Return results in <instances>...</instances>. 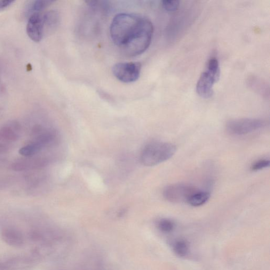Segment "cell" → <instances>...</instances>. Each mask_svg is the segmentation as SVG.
<instances>
[{"mask_svg":"<svg viewBox=\"0 0 270 270\" xmlns=\"http://www.w3.org/2000/svg\"><path fill=\"white\" fill-rule=\"evenodd\" d=\"M153 33L152 22L133 13L117 14L110 28L113 43L125 55L131 57L137 56L148 48Z\"/></svg>","mask_w":270,"mask_h":270,"instance_id":"obj_1","label":"cell"},{"mask_svg":"<svg viewBox=\"0 0 270 270\" xmlns=\"http://www.w3.org/2000/svg\"><path fill=\"white\" fill-rule=\"evenodd\" d=\"M176 152V146L171 143L161 141L150 142L141 151L140 162L146 166H155L169 160Z\"/></svg>","mask_w":270,"mask_h":270,"instance_id":"obj_2","label":"cell"},{"mask_svg":"<svg viewBox=\"0 0 270 270\" xmlns=\"http://www.w3.org/2000/svg\"><path fill=\"white\" fill-rule=\"evenodd\" d=\"M220 68L218 60L211 58L208 63L207 68L200 76L196 85V92L203 98H211L213 94V87L219 81Z\"/></svg>","mask_w":270,"mask_h":270,"instance_id":"obj_3","label":"cell"},{"mask_svg":"<svg viewBox=\"0 0 270 270\" xmlns=\"http://www.w3.org/2000/svg\"><path fill=\"white\" fill-rule=\"evenodd\" d=\"M265 124L264 121L259 119H235L227 123L226 130L230 134L241 136L263 129Z\"/></svg>","mask_w":270,"mask_h":270,"instance_id":"obj_4","label":"cell"},{"mask_svg":"<svg viewBox=\"0 0 270 270\" xmlns=\"http://www.w3.org/2000/svg\"><path fill=\"white\" fill-rule=\"evenodd\" d=\"M198 190L188 184H174L165 188L163 196L166 200L172 203H188L190 197Z\"/></svg>","mask_w":270,"mask_h":270,"instance_id":"obj_5","label":"cell"},{"mask_svg":"<svg viewBox=\"0 0 270 270\" xmlns=\"http://www.w3.org/2000/svg\"><path fill=\"white\" fill-rule=\"evenodd\" d=\"M141 69V65L139 62H120L113 67V73L119 81L125 83H131L138 80Z\"/></svg>","mask_w":270,"mask_h":270,"instance_id":"obj_6","label":"cell"},{"mask_svg":"<svg viewBox=\"0 0 270 270\" xmlns=\"http://www.w3.org/2000/svg\"><path fill=\"white\" fill-rule=\"evenodd\" d=\"M27 34L30 39L39 43L44 37L45 29L43 16L41 13L34 14L28 18L26 28Z\"/></svg>","mask_w":270,"mask_h":270,"instance_id":"obj_7","label":"cell"},{"mask_svg":"<svg viewBox=\"0 0 270 270\" xmlns=\"http://www.w3.org/2000/svg\"><path fill=\"white\" fill-rule=\"evenodd\" d=\"M3 241L8 245L20 248L25 244V237L19 229L12 227L4 228L1 232Z\"/></svg>","mask_w":270,"mask_h":270,"instance_id":"obj_8","label":"cell"},{"mask_svg":"<svg viewBox=\"0 0 270 270\" xmlns=\"http://www.w3.org/2000/svg\"><path fill=\"white\" fill-rule=\"evenodd\" d=\"M248 85L253 90L264 98H269V87L261 79L256 76H251L248 79Z\"/></svg>","mask_w":270,"mask_h":270,"instance_id":"obj_9","label":"cell"},{"mask_svg":"<svg viewBox=\"0 0 270 270\" xmlns=\"http://www.w3.org/2000/svg\"><path fill=\"white\" fill-rule=\"evenodd\" d=\"M53 2L54 1L50 0H37V1H30L26 5L24 13L29 18L31 15L41 13Z\"/></svg>","mask_w":270,"mask_h":270,"instance_id":"obj_10","label":"cell"},{"mask_svg":"<svg viewBox=\"0 0 270 270\" xmlns=\"http://www.w3.org/2000/svg\"><path fill=\"white\" fill-rule=\"evenodd\" d=\"M211 195L209 193L199 190L190 197L188 203L194 207H198L207 203Z\"/></svg>","mask_w":270,"mask_h":270,"instance_id":"obj_11","label":"cell"},{"mask_svg":"<svg viewBox=\"0 0 270 270\" xmlns=\"http://www.w3.org/2000/svg\"><path fill=\"white\" fill-rule=\"evenodd\" d=\"M173 249L175 253L181 258L187 257L189 253L190 248L188 242L185 240H178L173 244Z\"/></svg>","mask_w":270,"mask_h":270,"instance_id":"obj_12","label":"cell"},{"mask_svg":"<svg viewBox=\"0 0 270 270\" xmlns=\"http://www.w3.org/2000/svg\"><path fill=\"white\" fill-rule=\"evenodd\" d=\"M44 29L53 28L58 25L59 20V14L55 11L46 12L43 16Z\"/></svg>","mask_w":270,"mask_h":270,"instance_id":"obj_13","label":"cell"},{"mask_svg":"<svg viewBox=\"0 0 270 270\" xmlns=\"http://www.w3.org/2000/svg\"><path fill=\"white\" fill-rule=\"evenodd\" d=\"M157 227L161 232L165 233H169L173 231V229L175 228V224L174 222L170 219H163L158 221Z\"/></svg>","mask_w":270,"mask_h":270,"instance_id":"obj_14","label":"cell"},{"mask_svg":"<svg viewBox=\"0 0 270 270\" xmlns=\"http://www.w3.org/2000/svg\"><path fill=\"white\" fill-rule=\"evenodd\" d=\"M41 148L40 144H31L21 148L19 150V153L24 156H31L35 155L39 152Z\"/></svg>","mask_w":270,"mask_h":270,"instance_id":"obj_15","label":"cell"},{"mask_svg":"<svg viewBox=\"0 0 270 270\" xmlns=\"http://www.w3.org/2000/svg\"><path fill=\"white\" fill-rule=\"evenodd\" d=\"M162 5L164 9L169 12H174L178 10L180 2L178 0H172V1H163Z\"/></svg>","mask_w":270,"mask_h":270,"instance_id":"obj_16","label":"cell"},{"mask_svg":"<svg viewBox=\"0 0 270 270\" xmlns=\"http://www.w3.org/2000/svg\"><path fill=\"white\" fill-rule=\"evenodd\" d=\"M0 136H1V138L8 140H13L14 138L17 137V134L13 132L12 129L9 128L3 129L0 132Z\"/></svg>","mask_w":270,"mask_h":270,"instance_id":"obj_17","label":"cell"},{"mask_svg":"<svg viewBox=\"0 0 270 270\" xmlns=\"http://www.w3.org/2000/svg\"><path fill=\"white\" fill-rule=\"evenodd\" d=\"M270 162L267 160H261L254 163L251 170L253 171H258L268 168L270 166Z\"/></svg>","mask_w":270,"mask_h":270,"instance_id":"obj_18","label":"cell"},{"mask_svg":"<svg viewBox=\"0 0 270 270\" xmlns=\"http://www.w3.org/2000/svg\"><path fill=\"white\" fill-rule=\"evenodd\" d=\"M15 1L12 0H2L0 1V10L6 9L13 4Z\"/></svg>","mask_w":270,"mask_h":270,"instance_id":"obj_19","label":"cell"}]
</instances>
